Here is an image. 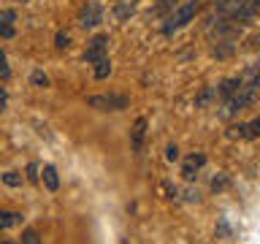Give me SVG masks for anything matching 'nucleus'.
Returning a JSON list of instances; mask_svg holds the SVG:
<instances>
[{
    "label": "nucleus",
    "instance_id": "nucleus-8",
    "mask_svg": "<svg viewBox=\"0 0 260 244\" xmlns=\"http://www.w3.org/2000/svg\"><path fill=\"white\" fill-rule=\"evenodd\" d=\"M41 174H44V185H46V190H57V187H60V176H57V168L54 166H44V171H41Z\"/></svg>",
    "mask_w": 260,
    "mask_h": 244
},
{
    "label": "nucleus",
    "instance_id": "nucleus-15",
    "mask_svg": "<svg viewBox=\"0 0 260 244\" xmlns=\"http://www.w3.org/2000/svg\"><path fill=\"white\" fill-rule=\"evenodd\" d=\"M114 14H117V19H125V16H130V14H133V3H119V6H117V11H114Z\"/></svg>",
    "mask_w": 260,
    "mask_h": 244
},
{
    "label": "nucleus",
    "instance_id": "nucleus-22",
    "mask_svg": "<svg viewBox=\"0 0 260 244\" xmlns=\"http://www.w3.org/2000/svg\"><path fill=\"white\" fill-rule=\"evenodd\" d=\"M27 179H32V182L38 179V166H36V163H30V166H27Z\"/></svg>",
    "mask_w": 260,
    "mask_h": 244
},
{
    "label": "nucleus",
    "instance_id": "nucleus-24",
    "mask_svg": "<svg viewBox=\"0 0 260 244\" xmlns=\"http://www.w3.org/2000/svg\"><path fill=\"white\" fill-rule=\"evenodd\" d=\"M166 158H168V160H176V158H179V149H176V146H168V149H166Z\"/></svg>",
    "mask_w": 260,
    "mask_h": 244
},
{
    "label": "nucleus",
    "instance_id": "nucleus-20",
    "mask_svg": "<svg viewBox=\"0 0 260 244\" xmlns=\"http://www.w3.org/2000/svg\"><path fill=\"white\" fill-rule=\"evenodd\" d=\"M217 231H219V236H228V233H231V225H228V220H225V217L219 220V228H217Z\"/></svg>",
    "mask_w": 260,
    "mask_h": 244
},
{
    "label": "nucleus",
    "instance_id": "nucleus-5",
    "mask_svg": "<svg viewBox=\"0 0 260 244\" xmlns=\"http://www.w3.org/2000/svg\"><path fill=\"white\" fill-rule=\"evenodd\" d=\"M233 138H260V117L252 122H244V125H236L231 130Z\"/></svg>",
    "mask_w": 260,
    "mask_h": 244
},
{
    "label": "nucleus",
    "instance_id": "nucleus-28",
    "mask_svg": "<svg viewBox=\"0 0 260 244\" xmlns=\"http://www.w3.org/2000/svg\"><path fill=\"white\" fill-rule=\"evenodd\" d=\"M19 3H24V0H19Z\"/></svg>",
    "mask_w": 260,
    "mask_h": 244
},
{
    "label": "nucleus",
    "instance_id": "nucleus-3",
    "mask_svg": "<svg viewBox=\"0 0 260 244\" xmlns=\"http://www.w3.org/2000/svg\"><path fill=\"white\" fill-rule=\"evenodd\" d=\"M106 52H109V36H106V33H101V36H95V38L87 44L84 60H87L89 65H95L98 60H103V57H109Z\"/></svg>",
    "mask_w": 260,
    "mask_h": 244
},
{
    "label": "nucleus",
    "instance_id": "nucleus-26",
    "mask_svg": "<svg viewBox=\"0 0 260 244\" xmlns=\"http://www.w3.org/2000/svg\"><path fill=\"white\" fill-rule=\"evenodd\" d=\"M3 244H14V241H3Z\"/></svg>",
    "mask_w": 260,
    "mask_h": 244
},
{
    "label": "nucleus",
    "instance_id": "nucleus-4",
    "mask_svg": "<svg viewBox=\"0 0 260 244\" xmlns=\"http://www.w3.org/2000/svg\"><path fill=\"white\" fill-rule=\"evenodd\" d=\"M103 19V11H101V6L98 3H87V6H81V11H79V24L84 30H92L95 24H101Z\"/></svg>",
    "mask_w": 260,
    "mask_h": 244
},
{
    "label": "nucleus",
    "instance_id": "nucleus-1",
    "mask_svg": "<svg viewBox=\"0 0 260 244\" xmlns=\"http://www.w3.org/2000/svg\"><path fill=\"white\" fill-rule=\"evenodd\" d=\"M195 14H198V3H195V0H190V3H184V6H176L174 14L166 19V24H162V33H166V36H171V33L182 30L187 22L195 19Z\"/></svg>",
    "mask_w": 260,
    "mask_h": 244
},
{
    "label": "nucleus",
    "instance_id": "nucleus-21",
    "mask_svg": "<svg viewBox=\"0 0 260 244\" xmlns=\"http://www.w3.org/2000/svg\"><path fill=\"white\" fill-rule=\"evenodd\" d=\"M187 163H192V166L198 168V166H203V163H206V158H203V155H190V160H187Z\"/></svg>",
    "mask_w": 260,
    "mask_h": 244
},
{
    "label": "nucleus",
    "instance_id": "nucleus-25",
    "mask_svg": "<svg viewBox=\"0 0 260 244\" xmlns=\"http://www.w3.org/2000/svg\"><path fill=\"white\" fill-rule=\"evenodd\" d=\"M3 109H6V89L0 87V111H3Z\"/></svg>",
    "mask_w": 260,
    "mask_h": 244
},
{
    "label": "nucleus",
    "instance_id": "nucleus-19",
    "mask_svg": "<svg viewBox=\"0 0 260 244\" xmlns=\"http://www.w3.org/2000/svg\"><path fill=\"white\" fill-rule=\"evenodd\" d=\"M225 185H228V176H219V179H214V182H211V190H222Z\"/></svg>",
    "mask_w": 260,
    "mask_h": 244
},
{
    "label": "nucleus",
    "instance_id": "nucleus-14",
    "mask_svg": "<svg viewBox=\"0 0 260 244\" xmlns=\"http://www.w3.org/2000/svg\"><path fill=\"white\" fill-rule=\"evenodd\" d=\"M30 81H32L36 87H49V76H46V73H41V71H36V73H32V76H30Z\"/></svg>",
    "mask_w": 260,
    "mask_h": 244
},
{
    "label": "nucleus",
    "instance_id": "nucleus-16",
    "mask_svg": "<svg viewBox=\"0 0 260 244\" xmlns=\"http://www.w3.org/2000/svg\"><path fill=\"white\" fill-rule=\"evenodd\" d=\"M3 182H6L8 187H19V185H22V176L14 174V171H8V174H3Z\"/></svg>",
    "mask_w": 260,
    "mask_h": 244
},
{
    "label": "nucleus",
    "instance_id": "nucleus-12",
    "mask_svg": "<svg viewBox=\"0 0 260 244\" xmlns=\"http://www.w3.org/2000/svg\"><path fill=\"white\" fill-rule=\"evenodd\" d=\"M22 244H41L36 228H24V231H22Z\"/></svg>",
    "mask_w": 260,
    "mask_h": 244
},
{
    "label": "nucleus",
    "instance_id": "nucleus-2",
    "mask_svg": "<svg viewBox=\"0 0 260 244\" xmlns=\"http://www.w3.org/2000/svg\"><path fill=\"white\" fill-rule=\"evenodd\" d=\"M92 109L98 111H125L130 101H127V95H119V93H106V95H92L87 101Z\"/></svg>",
    "mask_w": 260,
    "mask_h": 244
},
{
    "label": "nucleus",
    "instance_id": "nucleus-7",
    "mask_svg": "<svg viewBox=\"0 0 260 244\" xmlns=\"http://www.w3.org/2000/svg\"><path fill=\"white\" fill-rule=\"evenodd\" d=\"M14 19H16L14 11H8V8H6V11H0V36H3V38L14 36V24H11Z\"/></svg>",
    "mask_w": 260,
    "mask_h": 244
},
{
    "label": "nucleus",
    "instance_id": "nucleus-6",
    "mask_svg": "<svg viewBox=\"0 0 260 244\" xmlns=\"http://www.w3.org/2000/svg\"><path fill=\"white\" fill-rule=\"evenodd\" d=\"M144 133H146V119H144V117H138V119H136V125H133V133H130V144H133V149H136V152L141 149Z\"/></svg>",
    "mask_w": 260,
    "mask_h": 244
},
{
    "label": "nucleus",
    "instance_id": "nucleus-9",
    "mask_svg": "<svg viewBox=\"0 0 260 244\" xmlns=\"http://www.w3.org/2000/svg\"><path fill=\"white\" fill-rule=\"evenodd\" d=\"M22 223V215H16V211H0V231H6V228H14Z\"/></svg>",
    "mask_w": 260,
    "mask_h": 244
},
{
    "label": "nucleus",
    "instance_id": "nucleus-11",
    "mask_svg": "<svg viewBox=\"0 0 260 244\" xmlns=\"http://www.w3.org/2000/svg\"><path fill=\"white\" fill-rule=\"evenodd\" d=\"M111 73V60L109 57H103V60L95 63V79H106Z\"/></svg>",
    "mask_w": 260,
    "mask_h": 244
},
{
    "label": "nucleus",
    "instance_id": "nucleus-27",
    "mask_svg": "<svg viewBox=\"0 0 260 244\" xmlns=\"http://www.w3.org/2000/svg\"><path fill=\"white\" fill-rule=\"evenodd\" d=\"M195 3H203V0H195Z\"/></svg>",
    "mask_w": 260,
    "mask_h": 244
},
{
    "label": "nucleus",
    "instance_id": "nucleus-10",
    "mask_svg": "<svg viewBox=\"0 0 260 244\" xmlns=\"http://www.w3.org/2000/svg\"><path fill=\"white\" fill-rule=\"evenodd\" d=\"M239 84H241V79H225L222 84H219V95H222L225 101H228V98H231L236 89H239Z\"/></svg>",
    "mask_w": 260,
    "mask_h": 244
},
{
    "label": "nucleus",
    "instance_id": "nucleus-13",
    "mask_svg": "<svg viewBox=\"0 0 260 244\" xmlns=\"http://www.w3.org/2000/svg\"><path fill=\"white\" fill-rule=\"evenodd\" d=\"M179 0H157V6H154V14H166L168 8H176Z\"/></svg>",
    "mask_w": 260,
    "mask_h": 244
},
{
    "label": "nucleus",
    "instance_id": "nucleus-18",
    "mask_svg": "<svg viewBox=\"0 0 260 244\" xmlns=\"http://www.w3.org/2000/svg\"><path fill=\"white\" fill-rule=\"evenodd\" d=\"M8 76H11V68H8V63H6V54L0 52V79L6 81Z\"/></svg>",
    "mask_w": 260,
    "mask_h": 244
},
{
    "label": "nucleus",
    "instance_id": "nucleus-23",
    "mask_svg": "<svg viewBox=\"0 0 260 244\" xmlns=\"http://www.w3.org/2000/svg\"><path fill=\"white\" fill-rule=\"evenodd\" d=\"M192 168H195L192 163H187V166L182 168V176H184V179H192V176H195V171H192Z\"/></svg>",
    "mask_w": 260,
    "mask_h": 244
},
{
    "label": "nucleus",
    "instance_id": "nucleus-17",
    "mask_svg": "<svg viewBox=\"0 0 260 244\" xmlns=\"http://www.w3.org/2000/svg\"><path fill=\"white\" fill-rule=\"evenodd\" d=\"M68 44H71L68 33H62V30H60V33H57V36H54V46H57V49H65Z\"/></svg>",
    "mask_w": 260,
    "mask_h": 244
}]
</instances>
